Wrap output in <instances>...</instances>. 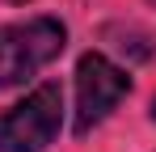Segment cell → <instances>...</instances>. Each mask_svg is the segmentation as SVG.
<instances>
[{"label":"cell","mask_w":156,"mask_h":152,"mask_svg":"<svg viewBox=\"0 0 156 152\" xmlns=\"http://www.w3.org/2000/svg\"><path fill=\"white\" fill-rule=\"evenodd\" d=\"M13 4H21V0H13Z\"/></svg>","instance_id":"7"},{"label":"cell","mask_w":156,"mask_h":152,"mask_svg":"<svg viewBox=\"0 0 156 152\" xmlns=\"http://www.w3.org/2000/svg\"><path fill=\"white\" fill-rule=\"evenodd\" d=\"M68 47V25L59 17H30V21L0 25V89H17L30 76L55 63Z\"/></svg>","instance_id":"1"},{"label":"cell","mask_w":156,"mask_h":152,"mask_svg":"<svg viewBox=\"0 0 156 152\" xmlns=\"http://www.w3.org/2000/svg\"><path fill=\"white\" fill-rule=\"evenodd\" d=\"M63 127V89L42 80L0 114V152H47Z\"/></svg>","instance_id":"2"},{"label":"cell","mask_w":156,"mask_h":152,"mask_svg":"<svg viewBox=\"0 0 156 152\" xmlns=\"http://www.w3.org/2000/svg\"><path fill=\"white\" fill-rule=\"evenodd\" d=\"M152 123H156V97H152Z\"/></svg>","instance_id":"5"},{"label":"cell","mask_w":156,"mask_h":152,"mask_svg":"<svg viewBox=\"0 0 156 152\" xmlns=\"http://www.w3.org/2000/svg\"><path fill=\"white\" fill-rule=\"evenodd\" d=\"M148 4H152V9H156V0H148Z\"/></svg>","instance_id":"6"},{"label":"cell","mask_w":156,"mask_h":152,"mask_svg":"<svg viewBox=\"0 0 156 152\" xmlns=\"http://www.w3.org/2000/svg\"><path fill=\"white\" fill-rule=\"evenodd\" d=\"M105 38H110V47L118 51V55H127L131 63H144V59H152V55H156L152 34H144V30H135V25H110Z\"/></svg>","instance_id":"4"},{"label":"cell","mask_w":156,"mask_h":152,"mask_svg":"<svg viewBox=\"0 0 156 152\" xmlns=\"http://www.w3.org/2000/svg\"><path fill=\"white\" fill-rule=\"evenodd\" d=\"M127 93H131L127 68H118L101 51L80 55V63H76V118H72L76 135H89L93 127H101Z\"/></svg>","instance_id":"3"}]
</instances>
